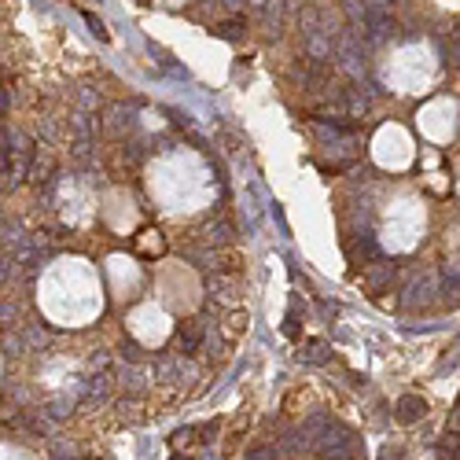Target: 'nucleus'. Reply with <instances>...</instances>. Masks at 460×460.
I'll return each instance as SVG.
<instances>
[{
    "mask_svg": "<svg viewBox=\"0 0 460 460\" xmlns=\"http://www.w3.org/2000/svg\"><path fill=\"white\" fill-rule=\"evenodd\" d=\"M427 412V401L416 398V394H401L398 401H394V416H398L401 424H412V420H424Z\"/></svg>",
    "mask_w": 460,
    "mask_h": 460,
    "instance_id": "f257e3e1",
    "label": "nucleus"
},
{
    "mask_svg": "<svg viewBox=\"0 0 460 460\" xmlns=\"http://www.w3.org/2000/svg\"><path fill=\"white\" fill-rule=\"evenodd\" d=\"M210 291L218 295V298H236L240 295V276H224V273H213L210 276Z\"/></svg>",
    "mask_w": 460,
    "mask_h": 460,
    "instance_id": "f03ea898",
    "label": "nucleus"
},
{
    "mask_svg": "<svg viewBox=\"0 0 460 460\" xmlns=\"http://www.w3.org/2000/svg\"><path fill=\"white\" fill-rule=\"evenodd\" d=\"M202 331H207V328H202L199 320H191V324H185V328L177 331V342H180V350H185V354H196V350H199Z\"/></svg>",
    "mask_w": 460,
    "mask_h": 460,
    "instance_id": "7ed1b4c3",
    "label": "nucleus"
},
{
    "mask_svg": "<svg viewBox=\"0 0 460 460\" xmlns=\"http://www.w3.org/2000/svg\"><path fill=\"white\" fill-rule=\"evenodd\" d=\"M213 34H218L221 41H240L243 34H247V23H243V19H224V23L213 26Z\"/></svg>",
    "mask_w": 460,
    "mask_h": 460,
    "instance_id": "20e7f679",
    "label": "nucleus"
},
{
    "mask_svg": "<svg viewBox=\"0 0 460 460\" xmlns=\"http://www.w3.org/2000/svg\"><path fill=\"white\" fill-rule=\"evenodd\" d=\"M306 350H309V354H306L309 365H320V361H328V346H324L320 339H309V342H306Z\"/></svg>",
    "mask_w": 460,
    "mask_h": 460,
    "instance_id": "39448f33",
    "label": "nucleus"
},
{
    "mask_svg": "<svg viewBox=\"0 0 460 460\" xmlns=\"http://www.w3.org/2000/svg\"><path fill=\"white\" fill-rule=\"evenodd\" d=\"M81 19H85V26H89L96 37H100V41H107V26H103V19H96L92 12H81Z\"/></svg>",
    "mask_w": 460,
    "mask_h": 460,
    "instance_id": "423d86ee",
    "label": "nucleus"
},
{
    "mask_svg": "<svg viewBox=\"0 0 460 460\" xmlns=\"http://www.w3.org/2000/svg\"><path fill=\"white\" fill-rule=\"evenodd\" d=\"M383 460H401V453H398V449H394V453H390V449H383Z\"/></svg>",
    "mask_w": 460,
    "mask_h": 460,
    "instance_id": "0eeeda50",
    "label": "nucleus"
},
{
    "mask_svg": "<svg viewBox=\"0 0 460 460\" xmlns=\"http://www.w3.org/2000/svg\"><path fill=\"white\" fill-rule=\"evenodd\" d=\"M174 460H188V457H174Z\"/></svg>",
    "mask_w": 460,
    "mask_h": 460,
    "instance_id": "6e6552de",
    "label": "nucleus"
}]
</instances>
